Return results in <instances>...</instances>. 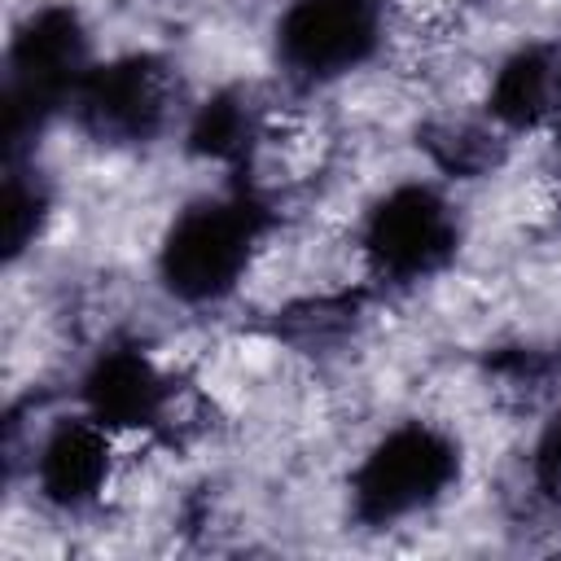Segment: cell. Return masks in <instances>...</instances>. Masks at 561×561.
<instances>
[{"instance_id": "1", "label": "cell", "mask_w": 561, "mask_h": 561, "mask_svg": "<svg viewBox=\"0 0 561 561\" xmlns=\"http://www.w3.org/2000/svg\"><path fill=\"white\" fill-rule=\"evenodd\" d=\"M263 206L254 197H202L184 206L158 245V276L171 298L188 307L232 298L263 245Z\"/></svg>"}, {"instance_id": "2", "label": "cell", "mask_w": 561, "mask_h": 561, "mask_svg": "<svg viewBox=\"0 0 561 561\" xmlns=\"http://www.w3.org/2000/svg\"><path fill=\"white\" fill-rule=\"evenodd\" d=\"M460 478V443L425 421L386 430L351 473V508L364 526H399L430 513Z\"/></svg>"}, {"instance_id": "3", "label": "cell", "mask_w": 561, "mask_h": 561, "mask_svg": "<svg viewBox=\"0 0 561 561\" xmlns=\"http://www.w3.org/2000/svg\"><path fill=\"white\" fill-rule=\"evenodd\" d=\"M359 259L386 285H416L443 272L460 245V219L434 184H394L359 219Z\"/></svg>"}, {"instance_id": "4", "label": "cell", "mask_w": 561, "mask_h": 561, "mask_svg": "<svg viewBox=\"0 0 561 561\" xmlns=\"http://www.w3.org/2000/svg\"><path fill=\"white\" fill-rule=\"evenodd\" d=\"M66 110L101 145H145L175 118V75L153 53L92 61Z\"/></svg>"}, {"instance_id": "5", "label": "cell", "mask_w": 561, "mask_h": 561, "mask_svg": "<svg viewBox=\"0 0 561 561\" xmlns=\"http://www.w3.org/2000/svg\"><path fill=\"white\" fill-rule=\"evenodd\" d=\"M386 0H289L276 22V57L294 79L329 83L364 66L381 44Z\"/></svg>"}, {"instance_id": "6", "label": "cell", "mask_w": 561, "mask_h": 561, "mask_svg": "<svg viewBox=\"0 0 561 561\" xmlns=\"http://www.w3.org/2000/svg\"><path fill=\"white\" fill-rule=\"evenodd\" d=\"M31 486L53 513H88L123 478V438L88 412L57 416L31 447Z\"/></svg>"}, {"instance_id": "7", "label": "cell", "mask_w": 561, "mask_h": 561, "mask_svg": "<svg viewBox=\"0 0 561 561\" xmlns=\"http://www.w3.org/2000/svg\"><path fill=\"white\" fill-rule=\"evenodd\" d=\"M175 403L171 373L145 346H110L79 377V412L118 438H158Z\"/></svg>"}, {"instance_id": "8", "label": "cell", "mask_w": 561, "mask_h": 561, "mask_svg": "<svg viewBox=\"0 0 561 561\" xmlns=\"http://www.w3.org/2000/svg\"><path fill=\"white\" fill-rule=\"evenodd\" d=\"M486 118L513 140L561 127V44L539 39L513 48L486 83Z\"/></svg>"}, {"instance_id": "9", "label": "cell", "mask_w": 561, "mask_h": 561, "mask_svg": "<svg viewBox=\"0 0 561 561\" xmlns=\"http://www.w3.org/2000/svg\"><path fill=\"white\" fill-rule=\"evenodd\" d=\"M39 219H44V193H39V184L35 180H22L13 171L9 184H4V250H9V259L22 254L35 241Z\"/></svg>"}, {"instance_id": "10", "label": "cell", "mask_w": 561, "mask_h": 561, "mask_svg": "<svg viewBox=\"0 0 561 561\" xmlns=\"http://www.w3.org/2000/svg\"><path fill=\"white\" fill-rule=\"evenodd\" d=\"M535 482L543 495L561 500V412L543 425V434L535 443Z\"/></svg>"}, {"instance_id": "11", "label": "cell", "mask_w": 561, "mask_h": 561, "mask_svg": "<svg viewBox=\"0 0 561 561\" xmlns=\"http://www.w3.org/2000/svg\"><path fill=\"white\" fill-rule=\"evenodd\" d=\"M557 368H561V355H557Z\"/></svg>"}]
</instances>
